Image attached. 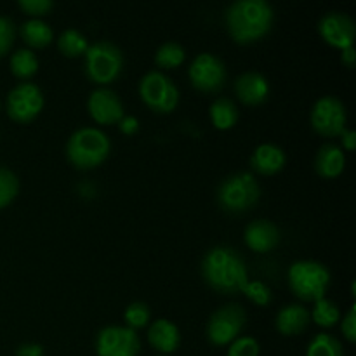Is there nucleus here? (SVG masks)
I'll use <instances>...</instances> for the list:
<instances>
[{"instance_id": "1", "label": "nucleus", "mask_w": 356, "mask_h": 356, "mask_svg": "<svg viewBox=\"0 0 356 356\" xmlns=\"http://www.w3.org/2000/svg\"><path fill=\"white\" fill-rule=\"evenodd\" d=\"M202 277L219 294H240L249 282L242 256L232 247H214L202 259Z\"/></svg>"}, {"instance_id": "2", "label": "nucleus", "mask_w": 356, "mask_h": 356, "mask_svg": "<svg viewBox=\"0 0 356 356\" xmlns=\"http://www.w3.org/2000/svg\"><path fill=\"white\" fill-rule=\"evenodd\" d=\"M273 9L266 0H238L226 9V28L236 44H252L270 31Z\"/></svg>"}, {"instance_id": "3", "label": "nucleus", "mask_w": 356, "mask_h": 356, "mask_svg": "<svg viewBox=\"0 0 356 356\" xmlns=\"http://www.w3.org/2000/svg\"><path fill=\"white\" fill-rule=\"evenodd\" d=\"M110 138L101 129L82 127L70 136L66 155L76 169L89 170L101 165L110 155Z\"/></svg>"}, {"instance_id": "4", "label": "nucleus", "mask_w": 356, "mask_h": 356, "mask_svg": "<svg viewBox=\"0 0 356 356\" xmlns=\"http://www.w3.org/2000/svg\"><path fill=\"white\" fill-rule=\"evenodd\" d=\"M289 285L296 298L315 302L325 298L330 285V271L318 261H296L289 268Z\"/></svg>"}, {"instance_id": "5", "label": "nucleus", "mask_w": 356, "mask_h": 356, "mask_svg": "<svg viewBox=\"0 0 356 356\" xmlns=\"http://www.w3.org/2000/svg\"><path fill=\"white\" fill-rule=\"evenodd\" d=\"M261 197L259 183L254 174L236 172L228 176L218 188V204L229 214H240L257 204Z\"/></svg>"}, {"instance_id": "6", "label": "nucleus", "mask_w": 356, "mask_h": 356, "mask_svg": "<svg viewBox=\"0 0 356 356\" xmlns=\"http://www.w3.org/2000/svg\"><path fill=\"white\" fill-rule=\"evenodd\" d=\"M83 56L87 76L99 86L115 82L124 68V54L113 42L97 40L89 44Z\"/></svg>"}, {"instance_id": "7", "label": "nucleus", "mask_w": 356, "mask_h": 356, "mask_svg": "<svg viewBox=\"0 0 356 356\" xmlns=\"http://www.w3.org/2000/svg\"><path fill=\"white\" fill-rule=\"evenodd\" d=\"M139 96L149 110L156 113H170L179 103L176 83L162 72H148L139 82Z\"/></svg>"}, {"instance_id": "8", "label": "nucleus", "mask_w": 356, "mask_h": 356, "mask_svg": "<svg viewBox=\"0 0 356 356\" xmlns=\"http://www.w3.org/2000/svg\"><path fill=\"white\" fill-rule=\"evenodd\" d=\"M247 323V313L238 305H226L216 309L207 323V337L214 346H229Z\"/></svg>"}, {"instance_id": "9", "label": "nucleus", "mask_w": 356, "mask_h": 356, "mask_svg": "<svg viewBox=\"0 0 356 356\" xmlns=\"http://www.w3.org/2000/svg\"><path fill=\"white\" fill-rule=\"evenodd\" d=\"M6 108L14 122L28 124L37 118L44 108V94L33 82H21L7 96Z\"/></svg>"}, {"instance_id": "10", "label": "nucleus", "mask_w": 356, "mask_h": 356, "mask_svg": "<svg viewBox=\"0 0 356 356\" xmlns=\"http://www.w3.org/2000/svg\"><path fill=\"white\" fill-rule=\"evenodd\" d=\"M346 106L336 96H323L313 104L312 125L318 134L336 138L346 129Z\"/></svg>"}, {"instance_id": "11", "label": "nucleus", "mask_w": 356, "mask_h": 356, "mask_svg": "<svg viewBox=\"0 0 356 356\" xmlns=\"http://www.w3.org/2000/svg\"><path fill=\"white\" fill-rule=\"evenodd\" d=\"M141 343L136 330L122 325H108L96 337L97 356H138Z\"/></svg>"}, {"instance_id": "12", "label": "nucleus", "mask_w": 356, "mask_h": 356, "mask_svg": "<svg viewBox=\"0 0 356 356\" xmlns=\"http://www.w3.org/2000/svg\"><path fill=\"white\" fill-rule=\"evenodd\" d=\"M191 83L202 92H216L226 82V66L218 56L211 52H202L195 56L188 70Z\"/></svg>"}, {"instance_id": "13", "label": "nucleus", "mask_w": 356, "mask_h": 356, "mask_svg": "<svg viewBox=\"0 0 356 356\" xmlns=\"http://www.w3.org/2000/svg\"><path fill=\"white\" fill-rule=\"evenodd\" d=\"M318 31L323 40L329 45H332V47L341 49V51L348 47H353L356 37V24L348 14L337 13V10L327 13L320 19Z\"/></svg>"}, {"instance_id": "14", "label": "nucleus", "mask_w": 356, "mask_h": 356, "mask_svg": "<svg viewBox=\"0 0 356 356\" xmlns=\"http://www.w3.org/2000/svg\"><path fill=\"white\" fill-rule=\"evenodd\" d=\"M87 110L92 120L101 125H113L120 122L124 117V104L117 92L108 87H97L89 94L87 99Z\"/></svg>"}, {"instance_id": "15", "label": "nucleus", "mask_w": 356, "mask_h": 356, "mask_svg": "<svg viewBox=\"0 0 356 356\" xmlns=\"http://www.w3.org/2000/svg\"><path fill=\"white\" fill-rule=\"evenodd\" d=\"M243 240H245L247 247L250 250L266 254L278 245V242H280V232L268 219H256V221L249 222V226L245 228Z\"/></svg>"}, {"instance_id": "16", "label": "nucleus", "mask_w": 356, "mask_h": 356, "mask_svg": "<svg viewBox=\"0 0 356 356\" xmlns=\"http://www.w3.org/2000/svg\"><path fill=\"white\" fill-rule=\"evenodd\" d=\"M235 92L242 103L249 106H256L266 101L270 94V83L266 76L259 72H245L236 79Z\"/></svg>"}, {"instance_id": "17", "label": "nucleus", "mask_w": 356, "mask_h": 356, "mask_svg": "<svg viewBox=\"0 0 356 356\" xmlns=\"http://www.w3.org/2000/svg\"><path fill=\"white\" fill-rule=\"evenodd\" d=\"M148 341L153 350L162 353V356L174 353L181 343L179 329L170 320H155L148 329Z\"/></svg>"}, {"instance_id": "18", "label": "nucleus", "mask_w": 356, "mask_h": 356, "mask_svg": "<svg viewBox=\"0 0 356 356\" xmlns=\"http://www.w3.org/2000/svg\"><path fill=\"white\" fill-rule=\"evenodd\" d=\"M285 153L280 146L271 145V143H263L257 146L250 159V165L256 172L263 174V176H273V174L280 172L285 165Z\"/></svg>"}, {"instance_id": "19", "label": "nucleus", "mask_w": 356, "mask_h": 356, "mask_svg": "<svg viewBox=\"0 0 356 356\" xmlns=\"http://www.w3.org/2000/svg\"><path fill=\"white\" fill-rule=\"evenodd\" d=\"M309 313L305 306L301 305H287L278 312L277 315V330L282 336H299L301 332H305L306 327L309 323Z\"/></svg>"}, {"instance_id": "20", "label": "nucleus", "mask_w": 356, "mask_h": 356, "mask_svg": "<svg viewBox=\"0 0 356 356\" xmlns=\"http://www.w3.org/2000/svg\"><path fill=\"white\" fill-rule=\"evenodd\" d=\"M344 165H346V156H344L343 149L332 143L323 145L315 156L316 174L325 179H334V177L341 176Z\"/></svg>"}, {"instance_id": "21", "label": "nucleus", "mask_w": 356, "mask_h": 356, "mask_svg": "<svg viewBox=\"0 0 356 356\" xmlns=\"http://www.w3.org/2000/svg\"><path fill=\"white\" fill-rule=\"evenodd\" d=\"M19 35L26 42V45L35 49L47 47L52 42V37H54L52 28L45 21L38 19V17H31V19L24 21L19 28Z\"/></svg>"}, {"instance_id": "22", "label": "nucleus", "mask_w": 356, "mask_h": 356, "mask_svg": "<svg viewBox=\"0 0 356 356\" xmlns=\"http://www.w3.org/2000/svg\"><path fill=\"white\" fill-rule=\"evenodd\" d=\"M211 120L212 125L219 131H228L235 127L238 120V108L229 97H218L211 104Z\"/></svg>"}, {"instance_id": "23", "label": "nucleus", "mask_w": 356, "mask_h": 356, "mask_svg": "<svg viewBox=\"0 0 356 356\" xmlns=\"http://www.w3.org/2000/svg\"><path fill=\"white\" fill-rule=\"evenodd\" d=\"M10 72L21 80H28L38 72V59L31 49H19L10 56Z\"/></svg>"}, {"instance_id": "24", "label": "nucleus", "mask_w": 356, "mask_h": 356, "mask_svg": "<svg viewBox=\"0 0 356 356\" xmlns=\"http://www.w3.org/2000/svg\"><path fill=\"white\" fill-rule=\"evenodd\" d=\"M58 47L66 58H79V56L86 54L89 42H87L86 35L82 31L75 30V28H68V30L59 35Z\"/></svg>"}, {"instance_id": "25", "label": "nucleus", "mask_w": 356, "mask_h": 356, "mask_svg": "<svg viewBox=\"0 0 356 356\" xmlns=\"http://www.w3.org/2000/svg\"><path fill=\"white\" fill-rule=\"evenodd\" d=\"M309 318L315 320L316 325L323 327V329H329V327H334L339 322L341 312L336 302L327 298H322L318 301H315V306H313V312L309 315Z\"/></svg>"}, {"instance_id": "26", "label": "nucleus", "mask_w": 356, "mask_h": 356, "mask_svg": "<svg viewBox=\"0 0 356 356\" xmlns=\"http://www.w3.org/2000/svg\"><path fill=\"white\" fill-rule=\"evenodd\" d=\"M306 356H344V350L336 337L320 332L309 343Z\"/></svg>"}, {"instance_id": "27", "label": "nucleus", "mask_w": 356, "mask_h": 356, "mask_svg": "<svg viewBox=\"0 0 356 356\" xmlns=\"http://www.w3.org/2000/svg\"><path fill=\"white\" fill-rule=\"evenodd\" d=\"M184 58H186V52H184L183 45L177 44V42H165L159 47L155 54V63L160 68H176V66L183 65Z\"/></svg>"}, {"instance_id": "28", "label": "nucleus", "mask_w": 356, "mask_h": 356, "mask_svg": "<svg viewBox=\"0 0 356 356\" xmlns=\"http://www.w3.org/2000/svg\"><path fill=\"white\" fill-rule=\"evenodd\" d=\"M17 191H19V181L16 174L0 167V209L7 207L16 198Z\"/></svg>"}, {"instance_id": "29", "label": "nucleus", "mask_w": 356, "mask_h": 356, "mask_svg": "<svg viewBox=\"0 0 356 356\" xmlns=\"http://www.w3.org/2000/svg\"><path fill=\"white\" fill-rule=\"evenodd\" d=\"M124 320L127 323L129 329H143V327L148 325L149 322V308L145 302H131V305L125 308Z\"/></svg>"}, {"instance_id": "30", "label": "nucleus", "mask_w": 356, "mask_h": 356, "mask_svg": "<svg viewBox=\"0 0 356 356\" xmlns=\"http://www.w3.org/2000/svg\"><path fill=\"white\" fill-rule=\"evenodd\" d=\"M242 292L254 302V305L257 306H268L271 302V299H273V294H271L270 287L259 280L247 282Z\"/></svg>"}, {"instance_id": "31", "label": "nucleus", "mask_w": 356, "mask_h": 356, "mask_svg": "<svg viewBox=\"0 0 356 356\" xmlns=\"http://www.w3.org/2000/svg\"><path fill=\"white\" fill-rule=\"evenodd\" d=\"M261 346L254 337H236L228 346V356H259Z\"/></svg>"}, {"instance_id": "32", "label": "nucleus", "mask_w": 356, "mask_h": 356, "mask_svg": "<svg viewBox=\"0 0 356 356\" xmlns=\"http://www.w3.org/2000/svg\"><path fill=\"white\" fill-rule=\"evenodd\" d=\"M14 37H16V28L14 23L6 16H0V58L9 52L13 47Z\"/></svg>"}, {"instance_id": "33", "label": "nucleus", "mask_w": 356, "mask_h": 356, "mask_svg": "<svg viewBox=\"0 0 356 356\" xmlns=\"http://www.w3.org/2000/svg\"><path fill=\"white\" fill-rule=\"evenodd\" d=\"M17 6H19L21 10H24L26 14H30V16L38 17V16H44V14H47L49 10L54 7V3H52L51 0H19V2H17Z\"/></svg>"}, {"instance_id": "34", "label": "nucleus", "mask_w": 356, "mask_h": 356, "mask_svg": "<svg viewBox=\"0 0 356 356\" xmlns=\"http://www.w3.org/2000/svg\"><path fill=\"white\" fill-rule=\"evenodd\" d=\"M341 332L346 337L350 343H355L356 341V305L350 308V312L346 313V316L343 318V323H341Z\"/></svg>"}, {"instance_id": "35", "label": "nucleus", "mask_w": 356, "mask_h": 356, "mask_svg": "<svg viewBox=\"0 0 356 356\" xmlns=\"http://www.w3.org/2000/svg\"><path fill=\"white\" fill-rule=\"evenodd\" d=\"M118 127H120V131L124 134L132 136L139 131V120L136 117H132V115H124L120 118V122H118Z\"/></svg>"}, {"instance_id": "36", "label": "nucleus", "mask_w": 356, "mask_h": 356, "mask_svg": "<svg viewBox=\"0 0 356 356\" xmlns=\"http://www.w3.org/2000/svg\"><path fill=\"white\" fill-rule=\"evenodd\" d=\"M16 356H44V348L37 343L21 344L16 350Z\"/></svg>"}, {"instance_id": "37", "label": "nucleus", "mask_w": 356, "mask_h": 356, "mask_svg": "<svg viewBox=\"0 0 356 356\" xmlns=\"http://www.w3.org/2000/svg\"><path fill=\"white\" fill-rule=\"evenodd\" d=\"M341 143H343V148L348 149V152H353L356 146V134L355 131H350V129H344L341 132Z\"/></svg>"}, {"instance_id": "38", "label": "nucleus", "mask_w": 356, "mask_h": 356, "mask_svg": "<svg viewBox=\"0 0 356 356\" xmlns=\"http://www.w3.org/2000/svg\"><path fill=\"white\" fill-rule=\"evenodd\" d=\"M341 63L348 68H353L355 63H356V51L355 47H348L341 51Z\"/></svg>"}, {"instance_id": "39", "label": "nucleus", "mask_w": 356, "mask_h": 356, "mask_svg": "<svg viewBox=\"0 0 356 356\" xmlns=\"http://www.w3.org/2000/svg\"><path fill=\"white\" fill-rule=\"evenodd\" d=\"M160 356H162V355H160Z\"/></svg>"}]
</instances>
